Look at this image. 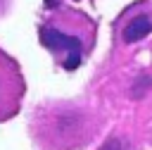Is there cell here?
I'll return each mask as SVG.
<instances>
[{
	"label": "cell",
	"mask_w": 152,
	"mask_h": 150,
	"mask_svg": "<svg viewBox=\"0 0 152 150\" xmlns=\"http://www.w3.org/2000/svg\"><path fill=\"white\" fill-rule=\"evenodd\" d=\"M150 33H152V14H135L124 26L121 38H124V43H135V40H142Z\"/></svg>",
	"instance_id": "obj_3"
},
{
	"label": "cell",
	"mask_w": 152,
	"mask_h": 150,
	"mask_svg": "<svg viewBox=\"0 0 152 150\" xmlns=\"http://www.w3.org/2000/svg\"><path fill=\"white\" fill-rule=\"evenodd\" d=\"M24 95V79L12 57L0 50V121L12 117L19 110V100Z\"/></svg>",
	"instance_id": "obj_2"
},
{
	"label": "cell",
	"mask_w": 152,
	"mask_h": 150,
	"mask_svg": "<svg viewBox=\"0 0 152 150\" xmlns=\"http://www.w3.org/2000/svg\"><path fill=\"white\" fill-rule=\"evenodd\" d=\"M150 86H152V79H150V76H138L135 83H133V88H131V95H133V98H142Z\"/></svg>",
	"instance_id": "obj_4"
},
{
	"label": "cell",
	"mask_w": 152,
	"mask_h": 150,
	"mask_svg": "<svg viewBox=\"0 0 152 150\" xmlns=\"http://www.w3.org/2000/svg\"><path fill=\"white\" fill-rule=\"evenodd\" d=\"M38 36H40V43L45 48H50L52 52H64V60H62V67L74 71L78 64H81V57H83V50L88 48L83 36H76V33H64L62 29L57 26H50V24H43L38 29Z\"/></svg>",
	"instance_id": "obj_1"
},
{
	"label": "cell",
	"mask_w": 152,
	"mask_h": 150,
	"mask_svg": "<svg viewBox=\"0 0 152 150\" xmlns=\"http://www.w3.org/2000/svg\"><path fill=\"white\" fill-rule=\"evenodd\" d=\"M100 150H121V143H119L116 138H109V140H107V143H104Z\"/></svg>",
	"instance_id": "obj_5"
}]
</instances>
